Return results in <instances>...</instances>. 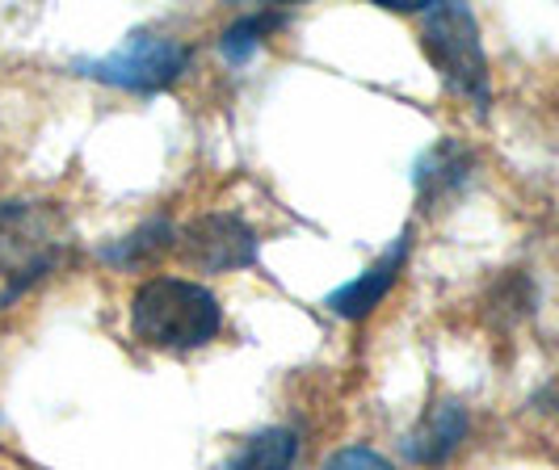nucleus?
<instances>
[{"label": "nucleus", "instance_id": "9d476101", "mask_svg": "<svg viewBox=\"0 0 559 470\" xmlns=\"http://www.w3.org/2000/svg\"><path fill=\"white\" fill-rule=\"evenodd\" d=\"M286 17L282 13H257V17H240V22H231L224 29V38H219V47H224V59L227 63H245V59L257 56V47H261V38L270 34L274 26H282Z\"/></svg>", "mask_w": 559, "mask_h": 470}, {"label": "nucleus", "instance_id": "f8f14e48", "mask_svg": "<svg viewBox=\"0 0 559 470\" xmlns=\"http://www.w3.org/2000/svg\"><path fill=\"white\" fill-rule=\"evenodd\" d=\"M324 470H395L379 449H366V445H349V449H341L333 454Z\"/></svg>", "mask_w": 559, "mask_h": 470}, {"label": "nucleus", "instance_id": "0eeeda50", "mask_svg": "<svg viewBox=\"0 0 559 470\" xmlns=\"http://www.w3.org/2000/svg\"><path fill=\"white\" fill-rule=\"evenodd\" d=\"M472 429V415L459 399H438L429 403V412L417 420V429L408 433L404 442V454L417 462V467H442L450 454L463 445Z\"/></svg>", "mask_w": 559, "mask_h": 470}, {"label": "nucleus", "instance_id": "7ed1b4c3", "mask_svg": "<svg viewBox=\"0 0 559 470\" xmlns=\"http://www.w3.org/2000/svg\"><path fill=\"white\" fill-rule=\"evenodd\" d=\"M63 252V219L47 202H0V274L9 277L4 299L56 269ZM0 299V303H4Z\"/></svg>", "mask_w": 559, "mask_h": 470}, {"label": "nucleus", "instance_id": "f03ea898", "mask_svg": "<svg viewBox=\"0 0 559 470\" xmlns=\"http://www.w3.org/2000/svg\"><path fill=\"white\" fill-rule=\"evenodd\" d=\"M420 47L450 93L467 97L476 110H488V101H492L488 56L479 43L476 13L467 4H429L425 26H420Z\"/></svg>", "mask_w": 559, "mask_h": 470}, {"label": "nucleus", "instance_id": "1a4fd4ad", "mask_svg": "<svg viewBox=\"0 0 559 470\" xmlns=\"http://www.w3.org/2000/svg\"><path fill=\"white\" fill-rule=\"evenodd\" d=\"M295 462V433L290 429H265L245 442L236 458H227L219 470H290Z\"/></svg>", "mask_w": 559, "mask_h": 470}, {"label": "nucleus", "instance_id": "423d86ee", "mask_svg": "<svg viewBox=\"0 0 559 470\" xmlns=\"http://www.w3.org/2000/svg\"><path fill=\"white\" fill-rule=\"evenodd\" d=\"M404 256H408V231H400L392 249L383 252L374 265H366V269L354 277V281L336 286V290L329 294V299H324V303L333 306L341 320H366L374 306L388 299V290L395 286V277H400V265H404Z\"/></svg>", "mask_w": 559, "mask_h": 470}, {"label": "nucleus", "instance_id": "39448f33", "mask_svg": "<svg viewBox=\"0 0 559 470\" xmlns=\"http://www.w3.org/2000/svg\"><path fill=\"white\" fill-rule=\"evenodd\" d=\"M177 249L202 274H227L257 261V231L236 215H202L181 231Z\"/></svg>", "mask_w": 559, "mask_h": 470}, {"label": "nucleus", "instance_id": "20e7f679", "mask_svg": "<svg viewBox=\"0 0 559 470\" xmlns=\"http://www.w3.org/2000/svg\"><path fill=\"white\" fill-rule=\"evenodd\" d=\"M76 68L93 81L110 84V88L160 93L173 81H181V72L190 68V47L181 38H173V34L135 29L114 51H106L102 59H84Z\"/></svg>", "mask_w": 559, "mask_h": 470}, {"label": "nucleus", "instance_id": "6e6552de", "mask_svg": "<svg viewBox=\"0 0 559 470\" xmlns=\"http://www.w3.org/2000/svg\"><path fill=\"white\" fill-rule=\"evenodd\" d=\"M467 168H472V156H467L459 143L442 138L438 147L425 152V160L417 165L420 197H442L447 190H459V185L467 181Z\"/></svg>", "mask_w": 559, "mask_h": 470}, {"label": "nucleus", "instance_id": "9b49d317", "mask_svg": "<svg viewBox=\"0 0 559 470\" xmlns=\"http://www.w3.org/2000/svg\"><path fill=\"white\" fill-rule=\"evenodd\" d=\"M168 240H173V227L168 222H147L140 227L135 236H127L118 249H106V261H143V256H152V252H165Z\"/></svg>", "mask_w": 559, "mask_h": 470}, {"label": "nucleus", "instance_id": "f257e3e1", "mask_svg": "<svg viewBox=\"0 0 559 470\" xmlns=\"http://www.w3.org/2000/svg\"><path fill=\"white\" fill-rule=\"evenodd\" d=\"M224 324L219 299L186 277H152L131 303V328L156 349H198L211 345Z\"/></svg>", "mask_w": 559, "mask_h": 470}]
</instances>
